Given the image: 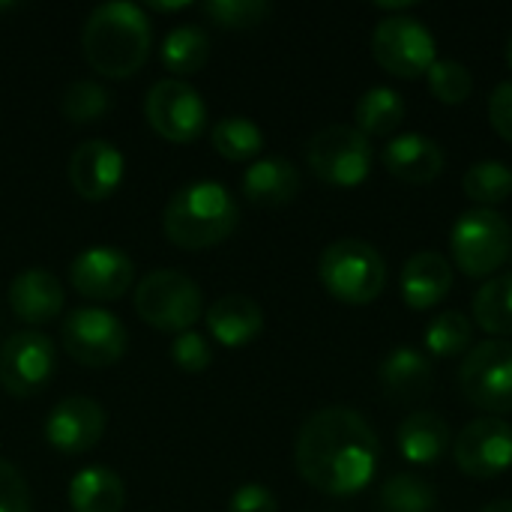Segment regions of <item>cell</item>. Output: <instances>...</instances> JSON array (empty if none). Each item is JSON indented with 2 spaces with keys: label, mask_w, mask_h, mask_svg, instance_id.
I'll return each mask as SVG.
<instances>
[{
  "label": "cell",
  "mask_w": 512,
  "mask_h": 512,
  "mask_svg": "<svg viewBox=\"0 0 512 512\" xmlns=\"http://www.w3.org/2000/svg\"><path fill=\"white\" fill-rule=\"evenodd\" d=\"M381 444L363 414L345 405L315 411L297 432L294 459L300 477L333 498L357 495L378 471Z\"/></svg>",
  "instance_id": "obj_1"
},
{
  "label": "cell",
  "mask_w": 512,
  "mask_h": 512,
  "mask_svg": "<svg viewBox=\"0 0 512 512\" xmlns=\"http://www.w3.org/2000/svg\"><path fill=\"white\" fill-rule=\"evenodd\" d=\"M150 18L141 6L114 0L96 6L81 33L87 63L105 78H132L150 57Z\"/></svg>",
  "instance_id": "obj_2"
},
{
  "label": "cell",
  "mask_w": 512,
  "mask_h": 512,
  "mask_svg": "<svg viewBox=\"0 0 512 512\" xmlns=\"http://www.w3.org/2000/svg\"><path fill=\"white\" fill-rule=\"evenodd\" d=\"M240 210L234 195L213 180H198L171 195L162 213L165 237L180 249H210L234 234Z\"/></svg>",
  "instance_id": "obj_3"
},
{
  "label": "cell",
  "mask_w": 512,
  "mask_h": 512,
  "mask_svg": "<svg viewBox=\"0 0 512 512\" xmlns=\"http://www.w3.org/2000/svg\"><path fill=\"white\" fill-rule=\"evenodd\" d=\"M318 276L327 294L339 303L366 306L387 288V261L369 240L342 237L321 252Z\"/></svg>",
  "instance_id": "obj_4"
},
{
  "label": "cell",
  "mask_w": 512,
  "mask_h": 512,
  "mask_svg": "<svg viewBox=\"0 0 512 512\" xmlns=\"http://www.w3.org/2000/svg\"><path fill=\"white\" fill-rule=\"evenodd\" d=\"M450 252L453 264L471 276L486 279L495 270L507 264L512 252V228L510 222L489 207H477L459 216L450 234Z\"/></svg>",
  "instance_id": "obj_5"
},
{
  "label": "cell",
  "mask_w": 512,
  "mask_h": 512,
  "mask_svg": "<svg viewBox=\"0 0 512 512\" xmlns=\"http://www.w3.org/2000/svg\"><path fill=\"white\" fill-rule=\"evenodd\" d=\"M201 309V288L177 270H156L144 276L135 288L138 318L162 333L192 330L201 318Z\"/></svg>",
  "instance_id": "obj_6"
},
{
  "label": "cell",
  "mask_w": 512,
  "mask_h": 512,
  "mask_svg": "<svg viewBox=\"0 0 512 512\" xmlns=\"http://www.w3.org/2000/svg\"><path fill=\"white\" fill-rule=\"evenodd\" d=\"M306 162L318 180L351 189L360 186L372 171V144L357 126L333 123L309 138Z\"/></svg>",
  "instance_id": "obj_7"
},
{
  "label": "cell",
  "mask_w": 512,
  "mask_h": 512,
  "mask_svg": "<svg viewBox=\"0 0 512 512\" xmlns=\"http://www.w3.org/2000/svg\"><path fill=\"white\" fill-rule=\"evenodd\" d=\"M465 399L489 411V417L512 414V342L486 339L468 351L459 369Z\"/></svg>",
  "instance_id": "obj_8"
},
{
  "label": "cell",
  "mask_w": 512,
  "mask_h": 512,
  "mask_svg": "<svg viewBox=\"0 0 512 512\" xmlns=\"http://www.w3.org/2000/svg\"><path fill=\"white\" fill-rule=\"evenodd\" d=\"M375 60L396 78H417L438 60V45L432 30L411 15H387L372 33Z\"/></svg>",
  "instance_id": "obj_9"
},
{
  "label": "cell",
  "mask_w": 512,
  "mask_h": 512,
  "mask_svg": "<svg viewBox=\"0 0 512 512\" xmlns=\"http://www.w3.org/2000/svg\"><path fill=\"white\" fill-rule=\"evenodd\" d=\"M63 348L66 354L87 366V369H105L114 366L126 354V327L117 315L93 306L72 309L63 318Z\"/></svg>",
  "instance_id": "obj_10"
},
{
  "label": "cell",
  "mask_w": 512,
  "mask_h": 512,
  "mask_svg": "<svg viewBox=\"0 0 512 512\" xmlns=\"http://www.w3.org/2000/svg\"><path fill=\"white\" fill-rule=\"evenodd\" d=\"M144 114L153 132L174 144L195 141L207 126V105L201 93L180 78L156 81L144 99Z\"/></svg>",
  "instance_id": "obj_11"
},
{
  "label": "cell",
  "mask_w": 512,
  "mask_h": 512,
  "mask_svg": "<svg viewBox=\"0 0 512 512\" xmlns=\"http://www.w3.org/2000/svg\"><path fill=\"white\" fill-rule=\"evenodd\" d=\"M54 375V342L45 333L24 330L0 348V384L15 399H30L48 387Z\"/></svg>",
  "instance_id": "obj_12"
},
{
  "label": "cell",
  "mask_w": 512,
  "mask_h": 512,
  "mask_svg": "<svg viewBox=\"0 0 512 512\" xmlns=\"http://www.w3.org/2000/svg\"><path fill=\"white\" fill-rule=\"evenodd\" d=\"M456 465L471 480H492L512 468V426L501 417L471 420L453 447Z\"/></svg>",
  "instance_id": "obj_13"
},
{
  "label": "cell",
  "mask_w": 512,
  "mask_h": 512,
  "mask_svg": "<svg viewBox=\"0 0 512 512\" xmlns=\"http://www.w3.org/2000/svg\"><path fill=\"white\" fill-rule=\"evenodd\" d=\"M72 288L96 303L120 300L135 282V264L126 252L111 246H96L81 252L69 267Z\"/></svg>",
  "instance_id": "obj_14"
},
{
  "label": "cell",
  "mask_w": 512,
  "mask_h": 512,
  "mask_svg": "<svg viewBox=\"0 0 512 512\" xmlns=\"http://www.w3.org/2000/svg\"><path fill=\"white\" fill-rule=\"evenodd\" d=\"M105 435V411L87 396H69L45 417V441L63 456H81L93 450Z\"/></svg>",
  "instance_id": "obj_15"
},
{
  "label": "cell",
  "mask_w": 512,
  "mask_h": 512,
  "mask_svg": "<svg viewBox=\"0 0 512 512\" xmlns=\"http://www.w3.org/2000/svg\"><path fill=\"white\" fill-rule=\"evenodd\" d=\"M123 168L126 159L111 141L90 138L69 156V183L84 201H105L123 183Z\"/></svg>",
  "instance_id": "obj_16"
},
{
  "label": "cell",
  "mask_w": 512,
  "mask_h": 512,
  "mask_svg": "<svg viewBox=\"0 0 512 512\" xmlns=\"http://www.w3.org/2000/svg\"><path fill=\"white\" fill-rule=\"evenodd\" d=\"M63 303H66L63 285L48 270L39 267L21 270L9 285V309L24 324L39 327L54 321L63 312Z\"/></svg>",
  "instance_id": "obj_17"
},
{
  "label": "cell",
  "mask_w": 512,
  "mask_h": 512,
  "mask_svg": "<svg viewBox=\"0 0 512 512\" xmlns=\"http://www.w3.org/2000/svg\"><path fill=\"white\" fill-rule=\"evenodd\" d=\"M450 288H453V267L438 252L411 255L399 273L402 300L417 312H426V309H435L438 303H444Z\"/></svg>",
  "instance_id": "obj_18"
},
{
  "label": "cell",
  "mask_w": 512,
  "mask_h": 512,
  "mask_svg": "<svg viewBox=\"0 0 512 512\" xmlns=\"http://www.w3.org/2000/svg\"><path fill=\"white\" fill-rule=\"evenodd\" d=\"M444 150L435 138L423 135V132H405L396 135L387 150H384V165L393 177H399L402 183H432L441 171H444Z\"/></svg>",
  "instance_id": "obj_19"
},
{
  "label": "cell",
  "mask_w": 512,
  "mask_h": 512,
  "mask_svg": "<svg viewBox=\"0 0 512 512\" xmlns=\"http://www.w3.org/2000/svg\"><path fill=\"white\" fill-rule=\"evenodd\" d=\"M381 384L384 393L402 405H417L432 393L435 369L432 360L417 348H393L381 363Z\"/></svg>",
  "instance_id": "obj_20"
},
{
  "label": "cell",
  "mask_w": 512,
  "mask_h": 512,
  "mask_svg": "<svg viewBox=\"0 0 512 512\" xmlns=\"http://www.w3.org/2000/svg\"><path fill=\"white\" fill-rule=\"evenodd\" d=\"M240 186L255 207H285L300 195V171L285 156H264L243 171Z\"/></svg>",
  "instance_id": "obj_21"
},
{
  "label": "cell",
  "mask_w": 512,
  "mask_h": 512,
  "mask_svg": "<svg viewBox=\"0 0 512 512\" xmlns=\"http://www.w3.org/2000/svg\"><path fill=\"white\" fill-rule=\"evenodd\" d=\"M207 330L225 348H243L264 330V309L246 294H225L207 309Z\"/></svg>",
  "instance_id": "obj_22"
},
{
  "label": "cell",
  "mask_w": 512,
  "mask_h": 512,
  "mask_svg": "<svg viewBox=\"0 0 512 512\" xmlns=\"http://www.w3.org/2000/svg\"><path fill=\"white\" fill-rule=\"evenodd\" d=\"M396 444L411 465H435L450 450V426L435 411H411L396 432Z\"/></svg>",
  "instance_id": "obj_23"
},
{
  "label": "cell",
  "mask_w": 512,
  "mask_h": 512,
  "mask_svg": "<svg viewBox=\"0 0 512 512\" xmlns=\"http://www.w3.org/2000/svg\"><path fill=\"white\" fill-rule=\"evenodd\" d=\"M126 489L123 480L108 468H81L69 483L72 512H123Z\"/></svg>",
  "instance_id": "obj_24"
},
{
  "label": "cell",
  "mask_w": 512,
  "mask_h": 512,
  "mask_svg": "<svg viewBox=\"0 0 512 512\" xmlns=\"http://www.w3.org/2000/svg\"><path fill=\"white\" fill-rule=\"evenodd\" d=\"M405 99L402 93H396L393 87H369L360 102H357V111H354V120H357V129L369 138V135H393L402 120H405Z\"/></svg>",
  "instance_id": "obj_25"
},
{
  "label": "cell",
  "mask_w": 512,
  "mask_h": 512,
  "mask_svg": "<svg viewBox=\"0 0 512 512\" xmlns=\"http://www.w3.org/2000/svg\"><path fill=\"white\" fill-rule=\"evenodd\" d=\"M159 60L174 75H195L210 60V36L201 27L180 24L162 39Z\"/></svg>",
  "instance_id": "obj_26"
},
{
  "label": "cell",
  "mask_w": 512,
  "mask_h": 512,
  "mask_svg": "<svg viewBox=\"0 0 512 512\" xmlns=\"http://www.w3.org/2000/svg\"><path fill=\"white\" fill-rule=\"evenodd\" d=\"M474 321L489 336H512V273L480 285L474 294Z\"/></svg>",
  "instance_id": "obj_27"
},
{
  "label": "cell",
  "mask_w": 512,
  "mask_h": 512,
  "mask_svg": "<svg viewBox=\"0 0 512 512\" xmlns=\"http://www.w3.org/2000/svg\"><path fill=\"white\" fill-rule=\"evenodd\" d=\"M213 147L228 162H249L264 150V132L249 117H222L213 126Z\"/></svg>",
  "instance_id": "obj_28"
},
{
  "label": "cell",
  "mask_w": 512,
  "mask_h": 512,
  "mask_svg": "<svg viewBox=\"0 0 512 512\" xmlns=\"http://www.w3.org/2000/svg\"><path fill=\"white\" fill-rule=\"evenodd\" d=\"M465 195L480 207H495L512 195V168L501 159H480L462 177Z\"/></svg>",
  "instance_id": "obj_29"
},
{
  "label": "cell",
  "mask_w": 512,
  "mask_h": 512,
  "mask_svg": "<svg viewBox=\"0 0 512 512\" xmlns=\"http://www.w3.org/2000/svg\"><path fill=\"white\" fill-rule=\"evenodd\" d=\"M378 504L384 512H435L438 492L414 474H396L381 486Z\"/></svg>",
  "instance_id": "obj_30"
},
{
  "label": "cell",
  "mask_w": 512,
  "mask_h": 512,
  "mask_svg": "<svg viewBox=\"0 0 512 512\" xmlns=\"http://www.w3.org/2000/svg\"><path fill=\"white\" fill-rule=\"evenodd\" d=\"M471 339H474V324L459 309L435 315L432 324L426 327V348L432 357H459L468 351Z\"/></svg>",
  "instance_id": "obj_31"
},
{
  "label": "cell",
  "mask_w": 512,
  "mask_h": 512,
  "mask_svg": "<svg viewBox=\"0 0 512 512\" xmlns=\"http://www.w3.org/2000/svg\"><path fill=\"white\" fill-rule=\"evenodd\" d=\"M111 105V93L96 81H72L60 96V111L72 123L99 120Z\"/></svg>",
  "instance_id": "obj_32"
},
{
  "label": "cell",
  "mask_w": 512,
  "mask_h": 512,
  "mask_svg": "<svg viewBox=\"0 0 512 512\" xmlns=\"http://www.w3.org/2000/svg\"><path fill=\"white\" fill-rule=\"evenodd\" d=\"M204 15L216 21L225 30H249L258 27L270 18V3L267 0H207Z\"/></svg>",
  "instance_id": "obj_33"
},
{
  "label": "cell",
  "mask_w": 512,
  "mask_h": 512,
  "mask_svg": "<svg viewBox=\"0 0 512 512\" xmlns=\"http://www.w3.org/2000/svg\"><path fill=\"white\" fill-rule=\"evenodd\" d=\"M426 78H429V90L435 93V99H441L447 105L465 102L474 90V78H471L468 66H462L459 60H435L432 69L426 72Z\"/></svg>",
  "instance_id": "obj_34"
},
{
  "label": "cell",
  "mask_w": 512,
  "mask_h": 512,
  "mask_svg": "<svg viewBox=\"0 0 512 512\" xmlns=\"http://www.w3.org/2000/svg\"><path fill=\"white\" fill-rule=\"evenodd\" d=\"M171 360L183 372H204L210 366V360H213V351H210V342L201 333L186 330V333H177L174 336V342H171Z\"/></svg>",
  "instance_id": "obj_35"
},
{
  "label": "cell",
  "mask_w": 512,
  "mask_h": 512,
  "mask_svg": "<svg viewBox=\"0 0 512 512\" xmlns=\"http://www.w3.org/2000/svg\"><path fill=\"white\" fill-rule=\"evenodd\" d=\"M0 512H30V492L15 465L0 459Z\"/></svg>",
  "instance_id": "obj_36"
},
{
  "label": "cell",
  "mask_w": 512,
  "mask_h": 512,
  "mask_svg": "<svg viewBox=\"0 0 512 512\" xmlns=\"http://www.w3.org/2000/svg\"><path fill=\"white\" fill-rule=\"evenodd\" d=\"M228 512H279V501L267 486L246 483L231 495Z\"/></svg>",
  "instance_id": "obj_37"
},
{
  "label": "cell",
  "mask_w": 512,
  "mask_h": 512,
  "mask_svg": "<svg viewBox=\"0 0 512 512\" xmlns=\"http://www.w3.org/2000/svg\"><path fill=\"white\" fill-rule=\"evenodd\" d=\"M489 123L504 141L512 144V81H501L489 93Z\"/></svg>",
  "instance_id": "obj_38"
},
{
  "label": "cell",
  "mask_w": 512,
  "mask_h": 512,
  "mask_svg": "<svg viewBox=\"0 0 512 512\" xmlns=\"http://www.w3.org/2000/svg\"><path fill=\"white\" fill-rule=\"evenodd\" d=\"M147 6L156 12H180V9H189L192 3H147Z\"/></svg>",
  "instance_id": "obj_39"
},
{
  "label": "cell",
  "mask_w": 512,
  "mask_h": 512,
  "mask_svg": "<svg viewBox=\"0 0 512 512\" xmlns=\"http://www.w3.org/2000/svg\"><path fill=\"white\" fill-rule=\"evenodd\" d=\"M480 512H512V501H495V504L483 507Z\"/></svg>",
  "instance_id": "obj_40"
},
{
  "label": "cell",
  "mask_w": 512,
  "mask_h": 512,
  "mask_svg": "<svg viewBox=\"0 0 512 512\" xmlns=\"http://www.w3.org/2000/svg\"><path fill=\"white\" fill-rule=\"evenodd\" d=\"M507 60H510V66H512V36H510V42H507Z\"/></svg>",
  "instance_id": "obj_41"
},
{
  "label": "cell",
  "mask_w": 512,
  "mask_h": 512,
  "mask_svg": "<svg viewBox=\"0 0 512 512\" xmlns=\"http://www.w3.org/2000/svg\"><path fill=\"white\" fill-rule=\"evenodd\" d=\"M6 9H15V3H0V12H6Z\"/></svg>",
  "instance_id": "obj_42"
}]
</instances>
